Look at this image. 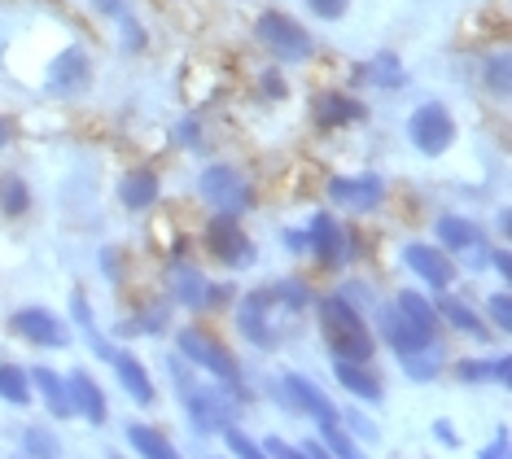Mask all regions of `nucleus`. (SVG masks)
Here are the masks:
<instances>
[{
	"label": "nucleus",
	"instance_id": "nucleus-20",
	"mask_svg": "<svg viewBox=\"0 0 512 459\" xmlns=\"http://www.w3.org/2000/svg\"><path fill=\"white\" fill-rule=\"evenodd\" d=\"M434 311H438V320H447L451 328H456V333L473 337V341H491V337H495V333H491V324H486L482 315H477V311H473V306L464 302V298H456V293H451V289H442V298H438Z\"/></svg>",
	"mask_w": 512,
	"mask_h": 459
},
{
	"label": "nucleus",
	"instance_id": "nucleus-1",
	"mask_svg": "<svg viewBox=\"0 0 512 459\" xmlns=\"http://www.w3.org/2000/svg\"><path fill=\"white\" fill-rule=\"evenodd\" d=\"M316 311H320V333H324V341H329L333 359H346V363H368L372 359L377 337L368 333L364 315H359L342 293L316 298Z\"/></svg>",
	"mask_w": 512,
	"mask_h": 459
},
{
	"label": "nucleus",
	"instance_id": "nucleus-29",
	"mask_svg": "<svg viewBox=\"0 0 512 459\" xmlns=\"http://www.w3.org/2000/svg\"><path fill=\"white\" fill-rule=\"evenodd\" d=\"M31 210V184L22 175H0V215L5 219H22Z\"/></svg>",
	"mask_w": 512,
	"mask_h": 459
},
{
	"label": "nucleus",
	"instance_id": "nucleus-37",
	"mask_svg": "<svg viewBox=\"0 0 512 459\" xmlns=\"http://www.w3.org/2000/svg\"><path fill=\"white\" fill-rule=\"evenodd\" d=\"M486 315H491V328H495V337L512 333V298H508L504 289L486 298Z\"/></svg>",
	"mask_w": 512,
	"mask_h": 459
},
{
	"label": "nucleus",
	"instance_id": "nucleus-18",
	"mask_svg": "<svg viewBox=\"0 0 512 459\" xmlns=\"http://www.w3.org/2000/svg\"><path fill=\"white\" fill-rule=\"evenodd\" d=\"M311 119H316V127H324V132H337V127H355L368 119V105L355 97V92L346 88H324L316 101H311Z\"/></svg>",
	"mask_w": 512,
	"mask_h": 459
},
{
	"label": "nucleus",
	"instance_id": "nucleus-35",
	"mask_svg": "<svg viewBox=\"0 0 512 459\" xmlns=\"http://www.w3.org/2000/svg\"><path fill=\"white\" fill-rule=\"evenodd\" d=\"M119 44H123V53H145V44H149V31H145V22L132 14V9H123L119 18Z\"/></svg>",
	"mask_w": 512,
	"mask_h": 459
},
{
	"label": "nucleus",
	"instance_id": "nucleus-5",
	"mask_svg": "<svg viewBox=\"0 0 512 459\" xmlns=\"http://www.w3.org/2000/svg\"><path fill=\"white\" fill-rule=\"evenodd\" d=\"M456 132H460L456 114L442 101H425L407 114V140H412V149L421 153V158H442V153L456 145Z\"/></svg>",
	"mask_w": 512,
	"mask_h": 459
},
{
	"label": "nucleus",
	"instance_id": "nucleus-13",
	"mask_svg": "<svg viewBox=\"0 0 512 459\" xmlns=\"http://www.w3.org/2000/svg\"><path fill=\"white\" fill-rule=\"evenodd\" d=\"M167 289H171V302L189 306V311H206V306L228 298V289H219L215 280H206L202 267L184 263V258H176V263L167 267Z\"/></svg>",
	"mask_w": 512,
	"mask_h": 459
},
{
	"label": "nucleus",
	"instance_id": "nucleus-45",
	"mask_svg": "<svg viewBox=\"0 0 512 459\" xmlns=\"http://www.w3.org/2000/svg\"><path fill=\"white\" fill-rule=\"evenodd\" d=\"M477 459H508V429H499V433H495V442L486 446V451L477 455Z\"/></svg>",
	"mask_w": 512,
	"mask_h": 459
},
{
	"label": "nucleus",
	"instance_id": "nucleus-22",
	"mask_svg": "<svg viewBox=\"0 0 512 459\" xmlns=\"http://www.w3.org/2000/svg\"><path fill=\"white\" fill-rule=\"evenodd\" d=\"M359 84H372V88H386V92H403L407 88V66L399 62V53H377L372 62H364L355 70Z\"/></svg>",
	"mask_w": 512,
	"mask_h": 459
},
{
	"label": "nucleus",
	"instance_id": "nucleus-19",
	"mask_svg": "<svg viewBox=\"0 0 512 459\" xmlns=\"http://www.w3.org/2000/svg\"><path fill=\"white\" fill-rule=\"evenodd\" d=\"M158 197H162V180H158L154 167H136L119 180V206L132 210V215H145Z\"/></svg>",
	"mask_w": 512,
	"mask_h": 459
},
{
	"label": "nucleus",
	"instance_id": "nucleus-41",
	"mask_svg": "<svg viewBox=\"0 0 512 459\" xmlns=\"http://www.w3.org/2000/svg\"><path fill=\"white\" fill-rule=\"evenodd\" d=\"M302 5H307L311 18H320V22H342L351 14V0H302Z\"/></svg>",
	"mask_w": 512,
	"mask_h": 459
},
{
	"label": "nucleus",
	"instance_id": "nucleus-52",
	"mask_svg": "<svg viewBox=\"0 0 512 459\" xmlns=\"http://www.w3.org/2000/svg\"><path fill=\"white\" fill-rule=\"evenodd\" d=\"M285 245H289V250H294V254H302V250H307V241H302V232H289V237H285Z\"/></svg>",
	"mask_w": 512,
	"mask_h": 459
},
{
	"label": "nucleus",
	"instance_id": "nucleus-30",
	"mask_svg": "<svg viewBox=\"0 0 512 459\" xmlns=\"http://www.w3.org/2000/svg\"><path fill=\"white\" fill-rule=\"evenodd\" d=\"M460 381H499V385H508L512 381V359L508 355H499V359H464L460 368H456Z\"/></svg>",
	"mask_w": 512,
	"mask_h": 459
},
{
	"label": "nucleus",
	"instance_id": "nucleus-7",
	"mask_svg": "<svg viewBox=\"0 0 512 459\" xmlns=\"http://www.w3.org/2000/svg\"><path fill=\"white\" fill-rule=\"evenodd\" d=\"M202 245L215 263L232 267V272L254 267V241L246 237L237 215H211V223H206V232H202Z\"/></svg>",
	"mask_w": 512,
	"mask_h": 459
},
{
	"label": "nucleus",
	"instance_id": "nucleus-50",
	"mask_svg": "<svg viewBox=\"0 0 512 459\" xmlns=\"http://www.w3.org/2000/svg\"><path fill=\"white\" fill-rule=\"evenodd\" d=\"M101 258H106V272H110V280H119V254H114V250H106Z\"/></svg>",
	"mask_w": 512,
	"mask_h": 459
},
{
	"label": "nucleus",
	"instance_id": "nucleus-53",
	"mask_svg": "<svg viewBox=\"0 0 512 459\" xmlns=\"http://www.w3.org/2000/svg\"><path fill=\"white\" fill-rule=\"evenodd\" d=\"M9 145V123H5V114H0V149Z\"/></svg>",
	"mask_w": 512,
	"mask_h": 459
},
{
	"label": "nucleus",
	"instance_id": "nucleus-16",
	"mask_svg": "<svg viewBox=\"0 0 512 459\" xmlns=\"http://www.w3.org/2000/svg\"><path fill=\"white\" fill-rule=\"evenodd\" d=\"M281 394H285V403H289V411H302V416H311L316 425L324 429V425H337V416L342 411L333 407V398L320 390L311 376H302V372H289L285 381H281Z\"/></svg>",
	"mask_w": 512,
	"mask_h": 459
},
{
	"label": "nucleus",
	"instance_id": "nucleus-2",
	"mask_svg": "<svg viewBox=\"0 0 512 459\" xmlns=\"http://www.w3.org/2000/svg\"><path fill=\"white\" fill-rule=\"evenodd\" d=\"M176 368V385L184 394V411H189V425L197 433H224L228 425H237V385H219V390H206V385H193V376L184 372V363H171Z\"/></svg>",
	"mask_w": 512,
	"mask_h": 459
},
{
	"label": "nucleus",
	"instance_id": "nucleus-38",
	"mask_svg": "<svg viewBox=\"0 0 512 459\" xmlns=\"http://www.w3.org/2000/svg\"><path fill=\"white\" fill-rule=\"evenodd\" d=\"M224 442H228V451H232V459H267V451L254 438H246L241 433V425H228L224 429Z\"/></svg>",
	"mask_w": 512,
	"mask_h": 459
},
{
	"label": "nucleus",
	"instance_id": "nucleus-33",
	"mask_svg": "<svg viewBox=\"0 0 512 459\" xmlns=\"http://www.w3.org/2000/svg\"><path fill=\"white\" fill-rule=\"evenodd\" d=\"M71 311H75V320H79V328H84V333H88V346H92V350H97V355H101V359H114V355H119V350H114V346H110V341H106V337H101V333H97V320H92V306H88V298H84V293H75V298H71Z\"/></svg>",
	"mask_w": 512,
	"mask_h": 459
},
{
	"label": "nucleus",
	"instance_id": "nucleus-47",
	"mask_svg": "<svg viewBox=\"0 0 512 459\" xmlns=\"http://www.w3.org/2000/svg\"><path fill=\"white\" fill-rule=\"evenodd\" d=\"M486 267H495L504 280H512V254L508 250H491V263H486Z\"/></svg>",
	"mask_w": 512,
	"mask_h": 459
},
{
	"label": "nucleus",
	"instance_id": "nucleus-6",
	"mask_svg": "<svg viewBox=\"0 0 512 459\" xmlns=\"http://www.w3.org/2000/svg\"><path fill=\"white\" fill-rule=\"evenodd\" d=\"M302 241H307V254L316 258L320 267H329V272H333V267H342V263H351V258L359 254L351 228H346V223H337L329 210H316V215L307 219Z\"/></svg>",
	"mask_w": 512,
	"mask_h": 459
},
{
	"label": "nucleus",
	"instance_id": "nucleus-25",
	"mask_svg": "<svg viewBox=\"0 0 512 459\" xmlns=\"http://www.w3.org/2000/svg\"><path fill=\"white\" fill-rule=\"evenodd\" d=\"M114 372H119V385L127 390V398H132L136 407H149L154 403V381H149V372H145V363L136 359V355H114Z\"/></svg>",
	"mask_w": 512,
	"mask_h": 459
},
{
	"label": "nucleus",
	"instance_id": "nucleus-9",
	"mask_svg": "<svg viewBox=\"0 0 512 459\" xmlns=\"http://www.w3.org/2000/svg\"><path fill=\"white\" fill-rule=\"evenodd\" d=\"M92 88V57L84 44H66L62 53H53V62L44 66V92L49 97H79Z\"/></svg>",
	"mask_w": 512,
	"mask_h": 459
},
{
	"label": "nucleus",
	"instance_id": "nucleus-27",
	"mask_svg": "<svg viewBox=\"0 0 512 459\" xmlns=\"http://www.w3.org/2000/svg\"><path fill=\"white\" fill-rule=\"evenodd\" d=\"M482 88L491 92V97L508 101V92H512V53L508 49H495L482 57Z\"/></svg>",
	"mask_w": 512,
	"mask_h": 459
},
{
	"label": "nucleus",
	"instance_id": "nucleus-12",
	"mask_svg": "<svg viewBox=\"0 0 512 459\" xmlns=\"http://www.w3.org/2000/svg\"><path fill=\"white\" fill-rule=\"evenodd\" d=\"M9 333L31 341V346H44V350H66L75 341L71 324H62L53 311H44V306H22V311L9 315Z\"/></svg>",
	"mask_w": 512,
	"mask_h": 459
},
{
	"label": "nucleus",
	"instance_id": "nucleus-42",
	"mask_svg": "<svg viewBox=\"0 0 512 459\" xmlns=\"http://www.w3.org/2000/svg\"><path fill=\"white\" fill-rule=\"evenodd\" d=\"M259 97L263 101H285L289 97V84H285V75L276 66H267L263 75H259Z\"/></svg>",
	"mask_w": 512,
	"mask_h": 459
},
{
	"label": "nucleus",
	"instance_id": "nucleus-8",
	"mask_svg": "<svg viewBox=\"0 0 512 459\" xmlns=\"http://www.w3.org/2000/svg\"><path fill=\"white\" fill-rule=\"evenodd\" d=\"M434 232H438V250H447L451 258H460V254H473V272H486V263H491V241H486V228H477L473 219H464V215H438L434 223Z\"/></svg>",
	"mask_w": 512,
	"mask_h": 459
},
{
	"label": "nucleus",
	"instance_id": "nucleus-39",
	"mask_svg": "<svg viewBox=\"0 0 512 459\" xmlns=\"http://www.w3.org/2000/svg\"><path fill=\"white\" fill-rule=\"evenodd\" d=\"M403 368H407V376H412V381H434L438 376V346L434 350H421V355H407L403 359Z\"/></svg>",
	"mask_w": 512,
	"mask_h": 459
},
{
	"label": "nucleus",
	"instance_id": "nucleus-15",
	"mask_svg": "<svg viewBox=\"0 0 512 459\" xmlns=\"http://www.w3.org/2000/svg\"><path fill=\"white\" fill-rule=\"evenodd\" d=\"M272 306H276L272 285L246 293V298H241V306H237V328H241V337H246L250 346H259V350H272V346H276Z\"/></svg>",
	"mask_w": 512,
	"mask_h": 459
},
{
	"label": "nucleus",
	"instance_id": "nucleus-17",
	"mask_svg": "<svg viewBox=\"0 0 512 459\" xmlns=\"http://www.w3.org/2000/svg\"><path fill=\"white\" fill-rule=\"evenodd\" d=\"M403 267L416 280H425L429 289H438V293L451 289V280H456V263H451V254L438 250V245H425V241L403 245Z\"/></svg>",
	"mask_w": 512,
	"mask_h": 459
},
{
	"label": "nucleus",
	"instance_id": "nucleus-10",
	"mask_svg": "<svg viewBox=\"0 0 512 459\" xmlns=\"http://www.w3.org/2000/svg\"><path fill=\"white\" fill-rule=\"evenodd\" d=\"M176 346H180V355H184V359L197 363L202 372H211L219 385H241L237 359H232L215 337H206L202 328H180V333H176Z\"/></svg>",
	"mask_w": 512,
	"mask_h": 459
},
{
	"label": "nucleus",
	"instance_id": "nucleus-32",
	"mask_svg": "<svg viewBox=\"0 0 512 459\" xmlns=\"http://www.w3.org/2000/svg\"><path fill=\"white\" fill-rule=\"evenodd\" d=\"M394 306H399V311H403L412 324H421V328H429V333H438V311H434V302L421 298L416 289H403L399 298H394Z\"/></svg>",
	"mask_w": 512,
	"mask_h": 459
},
{
	"label": "nucleus",
	"instance_id": "nucleus-43",
	"mask_svg": "<svg viewBox=\"0 0 512 459\" xmlns=\"http://www.w3.org/2000/svg\"><path fill=\"white\" fill-rule=\"evenodd\" d=\"M171 140H176L180 149H202V123H197V119H180L176 132H171Z\"/></svg>",
	"mask_w": 512,
	"mask_h": 459
},
{
	"label": "nucleus",
	"instance_id": "nucleus-51",
	"mask_svg": "<svg viewBox=\"0 0 512 459\" xmlns=\"http://www.w3.org/2000/svg\"><path fill=\"white\" fill-rule=\"evenodd\" d=\"M495 228H499V237H508V232H512V215H508V210H499V219H495Z\"/></svg>",
	"mask_w": 512,
	"mask_h": 459
},
{
	"label": "nucleus",
	"instance_id": "nucleus-3",
	"mask_svg": "<svg viewBox=\"0 0 512 459\" xmlns=\"http://www.w3.org/2000/svg\"><path fill=\"white\" fill-rule=\"evenodd\" d=\"M254 40L285 66H298V62L316 57V35L302 27L294 14H285V9H263L259 22H254Z\"/></svg>",
	"mask_w": 512,
	"mask_h": 459
},
{
	"label": "nucleus",
	"instance_id": "nucleus-24",
	"mask_svg": "<svg viewBox=\"0 0 512 459\" xmlns=\"http://www.w3.org/2000/svg\"><path fill=\"white\" fill-rule=\"evenodd\" d=\"M333 376H337V385H342L346 394H355V398H364V403H381V376L364 368V363H346V359H337L333 363Z\"/></svg>",
	"mask_w": 512,
	"mask_h": 459
},
{
	"label": "nucleus",
	"instance_id": "nucleus-34",
	"mask_svg": "<svg viewBox=\"0 0 512 459\" xmlns=\"http://www.w3.org/2000/svg\"><path fill=\"white\" fill-rule=\"evenodd\" d=\"M320 446H324V451H329L333 459H368V455L355 446L351 429H342V425H324V429H320Z\"/></svg>",
	"mask_w": 512,
	"mask_h": 459
},
{
	"label": "nucleus",
	"instance_id": "nucleus-21",
	"mask_svg": "<svg viewBox=\"0 0 512 459\" xmlns=\"http://www.w3.org/2000/svg\"><path fill=\"white\" fill-rule=\"evenodd\" d=\"M66 390H71L75 416H84L88 425H106V416H110L106 394H101V385L92 381L88 372H71V376H66Z\"/></svg>",
	"mask_w": 512,
	"mask_h": 459
},
{
	"label": "nucleus",
	"instance_id": "nucleus-31",
	"mask_svg": "<svg viewBox=\"0 0 512 459\" xmlns=\"http://www.w3.org/2000/svg\"><path fill=\"white\" fill-rule=\"evenodd\" d=\"M0 398H5L9 407H31L27 368H18V363H0Z\"/></svg>",
	"mask_w": 512,
	"mask_h": 459
},
{
	"label": "nucleus",
	"instance_id": "nucleus-36",
	"mask_svg": "<svg viewBox=\"0 0 512 459\" xmlns=\"http://www.w3.org/2000/svg\"><path fill=\"white\" fill-rule=\"evenodd\" d=\"M272 293H276V306H289V311H307L316 302L311 285H302V280H276Z\"/></svg>",
	"mask_w": 512,
	"mask_h": 459
},
{
	"label": "nucleus",
	"instance_id": "nucleus-44",
	"mask_svg": "<svg viewBox=\"0 0 512 459\" xmlns=\"http://www.w3.org/2000/svg\"><path fill=\"white\" fill-rule=\"evenodd\" d=\"M259 446L267 451V459H307V451H302V446H289L285 438H263Z\"/></svg>",
	"mask_w": 512,
	"mask_h": 459
},
{
	"label": "nucleus",
	"instance_id": "nucleus-40",
	"mask_svg": "<svg viewBox=\"0 0 512 459\" xmlns=\"http://www.w3.org/2000/svg\"><path fill=\"white\" fill-rule=\"evenodd\" d=\"M22 438H27L22 446H27L31 459H62V451H57V438H53L49 429H27Z\"/></svg>",
	"mask_w": 512,
	"mask_h": 459
},
{
	"label": "nucleus",
	"instance_id": "nucleus-23",
	"mask_svg": "<svg viewBox=\"0 0 512 459\" xmlns=\"http://www.w3.org/2000/svg\"><path fill=\"white\" fill-rule=\"evenodd\" d=\"M27 381L40 390L44 407H49L57 420H71V416H75L71 390H66V376H62V372H53V368H31V372H27Z\"/></svg>",
	"mask_w": 512,
	"mask_h": 459
},
{
	"label": "nucleus",
	"instance_id": "nucleus-26",
	"mask_svg": "<svg viewBox=\"0 0 512 459\" xmlns=\"http://www.w3.org/2000/svg\"><path fill=\"white\" fill-rule=\"evenodd\" d=\"M127 442H132V451L141 455V459H180V451L171 446V438L162 429H154V425H127Z\"/></svg>",
	"mask_w": 512,
	"mask_h": 459
},
{
	"label": "nucleus",
	"instance_id": "nucleus-46",
	"mask_svg": "<svg viewBox=\"0 0 512 459\" xmlns=\"http://www.w3.org/2000/svg\"><path fill=\"white\" fill-rule=\"evenodd\" d=\"M434 438H438L442 446H460V433H456V425H451V420H434Z\"/></svg>",
	"mask_w": 512,
	"mask_h": 459
},
{
	"label": "nucleus",
	"instance_id": "nucleus-48",
	"mask_svg": "<svg viewBox=\"0 0 512 459\" xmlns=\"http://www.w3.org/2000/svg\"><path fill=\"white\" fill-rule=\"evenodd\" d=\"M92 9H97L101 18H119L127 9V0H92Z\"/></svg>",
	"mask_w": 512,
	"mask_h": 459
},
{
	"label": "nucleus",
	"instance_id": "nucleus-28",
	"mask_svg": "<svg viewBox=\"0 0 512 459\" xmlns=\"http://www.w3.org/2000/svg\"><path fill=\"white\" fill-rule=\"evenodd\" d=\"M167 324H171V298H162L154 306H145V311H136V320H127L119 328V337H158L167 333Z\"/></svg>",
	"mask_w": 512,
	"mask_h": 459
},
{
	"label": "nucleus",
	"instance_id": "nucleus-4",
	"mask_svg": "<svg viewBox=\"0 0 512 459\" xmlns=\"http://www.w3.org/2000/svg\"><path fill=\"white\" fill-rule=\"evenodd\" d=\"M197 193H202V202L215 210V215H246L254 206V184L241 175L232 162H211V167H202L197 175Z\"/></svg>",
	"mask_w": 512,
	"mask_h": 459
},
{
	"label": "nucleus",
	"instance_id": "nucleus-49",
	"mask_svg": "<svg viewBox=\"0 0 512 459\" xmlns=\"http://www.w3.org/2000/svg\"><path fill=\"white\" fill-rule=\"evenodd\" d=\"M302 451H307V459H333L329 451H324L320 442H302Z\"/></svg>",
	"mask_w": 512,
	"mask_h": 459
},
{
	"label": "nucleus",
	"instance_id": "nucleus-14",
	"mask_svg": "<svg viewBox=\"0 0 512 459\" xmlns=\"http://www.w3.org/2000/svg\"><path fill=\"white\" fill-rule=\"evenodd\" d=\"M377 328H381V341L394 350L399 359L407 355H421V350H434L438 346V333H429V328L412 324L399 306H377Z\"/></svg>",
	"mask_w": 512,
	"mask_h": 459
},
{
	"label": "nucleus",
	"instance_id": "nucleus-11",
	"mask_svg": "<svg viewBox=\"0 0 512 459\" xmlns=\"http://www.w3.org/2000/svg\"><path fill=\"white\" fill-rule=\"evenodd\" d=\"M329 202L346 215H372L386 202V180L377 171H359V175H333L329 180Z\"/></svg>",
	"mask_w": 512,
	"mask_h": 459
}]
</instances>
